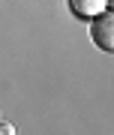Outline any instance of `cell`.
<instances>
[{
  "label": "cell",
  "mask_w": 114,
  "mask_h": 135,
  "mask_svg": "<svg viewBox=\"0 0 114 135\" xmlns=\"http://www.w3.org/2000/svg\"><path fill=\"white\" fill-rule=\"evenodd\" d=\"M0 135H15V126L6 123V120H0Z\"/></svg>",
  "instance_id": "3"
},
{
  "label": "cell",
  "mask_w": 114,
  "mask_h": 135,
  "mask_svg": "<svg viewBox=\"0 0 114 135\" xmlns=\"http://www.w3.org/2000/svg\"><path fill=\"white\" fill-rule=\"evenodd\" d=\"M69 6H72L78 15H93V18H96V12L102 9V6L93 3V0H69ZM105 6H108V0H105Z\"/></svg>",
  "instance_id": "2"
},
{
  "label": "cell",
  "mask_w": 114,
  "mask_h": 135,
  "mask_svg": "<svg viewBox=\"0 0 114 135\" xmlns=\"http://www.w3.org/2000/svg\"><path fill=\"white\" fill-rule=\"evenodd\" d=\"M114 18H111V12H102L99 18H93V24H90V36H93V42L99 45L102 51H111L114 48Z\"/></svg>",
  "instance_id": "1"
}]
</instances>
